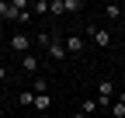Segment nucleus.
<instances>
[{
    "mask_svg": "<svg viewBox=\"0 0 125 118\" xmlns=\"http://www.w3.org/2000/svg\"><path fill=\"white\" fill-rule=\"evenodd\" d=\"M87 35H90V42H94V45H97V49H108V45H111V31H108V28H97V24H87Z\"/></svg>",
    "mask_w": 125,
    "mask_h": 118,
    "instance_id": "f257e3e1",
    "label": "nucleus"
},
{
    "mask_svg": "<svg viewBox=\"0 0 125 118\" xmlns=\"http://www.w3.org/2000/svg\"><path fill=\"white\" fill-rule=\"evenodd\" d=\"M7 18L18 21V24H24L31 18V4H28V0H10V14H7Z\"/></svg>",
    "mask_w": 125,
    "mask_h": 118,
    "instance_id": "f03ea898",
    "label": "nucleus"
},
{
    "mask_svg": "<svg viewBox=\"0 0 125 118\" xmlns=\"http://www.w3.org/2000/svg\"><path fill=\"white\" fill-rule=\"evenodd\" d=\"M111 101H115V83L111 80H101L97 83V104L101 108H111Z\"/></svg>",
    "mask_w": 125,
    "mask_h": 118,
    "instance_id": "7ed1b4c3",
    "label": "nucleus"
},
{
    "mask_svg": "<svg viewBox=\"0 0 125 118\" xmlns=\"http://www.w3.org/2000/svg\"><path fill=\"white\" fill-rule=\"evenodd\" d=\"M10 49L18 52V56H28V49H31V38H28L24 31H18V35H10Z\"/></svg>",
    "mask_w": 125,
    "mask_h": 118,
    "instance_id": "20e7f679",
    "label": "nucleus"
},
{
    "mask_svg": "<svg viewBox=\"0 0 125 118\" xmlns=\"http://www.w3.org/2000/svg\"><path fill=\"white\" fill-rule=\"evenodd\" d=\"M66 56H70V52H66V42H59V38H56L52 45H49V59H56V63H62Z\"/></svg>",
    "mask_w": 125,
    "mask_h": 118,
    "instance_id": "39448f33",
    "label": "nucleus"
},
{
    "mask_svg": "<svg viewBox=\"0 0 125 118\" xmlns=\"http://www.w3.org/2000/svg\"><path fill=\"white\" fill-rule=\"evenodd\" d=\"M21 69H24V73H38V69H42V63H38V56H35V52H28V56H21Z\"/></svg>",
    "mask_w": 125,
    "mask_h": 118,
    "instance_id": "423d86ee",
    "label": "nucleus"
},
{
    "mask_svg": "<svg viewBox=\"0 0 125 118\" xmlns=\"http://www.w3.org/2000/svg\"><path fill=\"white\" fill-rule=\"evenodd\" d=\"M83 49H87V42H83L80 35H70V38H66V52H73V56H80Z\"/></svg>",
    "mask_w": 125,
    "mask_h": 118,
    "instance_id": "0eeeda50",
    "label": "nucleus"
},
{
    "mask_svg": "<svg viewBox=\"0 0 125 118\" xmlns=\"http://www.w3.org/2000/svg\"><path fill=\"white\" fill-rule=\"evenodd\" d=\"M108 111H111V118H125V94H118V97L111 101V108H108Z\"/></svg>",
    "mask_w": 125,
    "mask_h": 118,
    "instance_id": "6e6552de",
    "label": "nucleus"
},
{
    "mask_svg": "<svg viewBox=\"0 0 125 118\" xmlns=\"http://www.w3.org/2000/svg\"><path fill=\"white\" fill-rule=\"evenodd\" d=\"M52 42H56V35H49V31H38V35H35V45H38V49H45V52H49Z\"/></svg>",
    "mask_w": 125,
    "mask_h": 118,
    "instance_id": "1a4fd4ad",
    "label": "nucleus"
},
{
    "mask_svg": "<svg viewBox=\"0 0 125 118\" xmlns=\"http://www.w3.org/2000/svg\"><path fill=\"white\" fill-rule=\"evenodd\" d=\"M28 104L35 108V90H21L18 94V108H28Z\"/></svg>",
    "mask_w": 125,
    "mask_h": 118,
    "instance_id": "9d476101",
    "label": "nucleus"
},
{
    "mask_svg": "<svg viewBox=\"0 0 125 118\" xmlns=\"http://www.w3.org/2000/svg\"><path fill=\"white\" fill-rule=\"evenodd\" d=\"M35 108H38V111H49V108H52V97H49V94H35Z\"/></svg>",
    "mask_w": 125,
    "mask_h": 118,
    "instance_id": "9b49d317",
    "label": "nucleus"
},
{
    "mask_svg": "<svg viewBox=\"0 0 125 118\" xmlns=\"http://www.w3.org/2000/svg\"><path fill=\"white\" fill-rule=\"evenodd\" d=\"M97 108H101V104H97V97H87V101H83V104H80V111H83L87 118H90L94 111H97Z\"/></svg>",
    "mask_w": 125,
    "mask_h": 118,
    "instance_id": "f8f14e48",
    "label": "nucleus"
},
{
    "mask_svg": "<svg viewBox=\"0 0 125 118\" xmlns=\"http://www.w3.org/2000/svg\"><path fill=\"white\" fill-rule=\"evenodd\" d=\"M31 90H35V94H45V90H49V80H45V77H35V87H31Z\"/></svg>",
    "mask_w": 125,
    "mask_h": 118,
    "instance_id": "ddd939ff",
    "label": "nucleus"
},
{
    "mask_svg": "<svg viewBox=\"0 0 125 118\" xmlns=\"http://www.w3.org/2000/svg\"><path fill=\"white\" fill-rule=\"evenodd\" d=\"M49 14H66V0H52V4H49Z\"/></svg>",
    "mask_w": 125,
    "mask_h": 118,
    "instance_id": "4468645a",
    "label": "nucleus"
},
{
    "mask_svg": "<svg viewBox=\"0 0 125 118\" xmlns=\"http://www.w3.org/2000/svg\"><path fill=\"white\" fill-rule=\"evenodd\" d=\"M31 14H49V4H45V0H35V4H31Z\"/></svg>",
    "mask_w": 125,
    "mask_h": 118,
    "instance_id": "2eb2a0df",
    "label": "nucleus"
},
{
    "mask_svg": "<svg viewBox=\"0 0 125 118\" xmlns=\"http://www.w3.org/2000/svg\"><path fill=\"white\" fill-rule=\"evenodd\" d=\"M104 14L115 21V18H122V7H118V4H108V7H104Z\"/></svg>",
    "mask_w": 125,
    "mask_h": 118,
    "instance_id": "dca6fc26",
    "label": "nucleus"
},
{
    "mask_svg": "<svg viewBox=\"0 0 125 118\" xmlns=\"http://www.w3.org/2000/svg\"><path fill=\"white\" fill-rule=\"evenodd\" d=\"M10 14V0H0V18H7Z\"/></svg>",
    "mask_w": 125,
    "mask_h": 118,
    "instance_id": "f3484780",
    "label": "nucleus"
},
{
    "mask_svg": "<svg viewBox=\"0 0 125 118\" xmlns=\"http://www.w3.org/2000/svg\"><path fill=\"white\" fill-rule=\"evenodd\" d=\"M7 80V66H0V83H4Z\"/></svg>",
    "mask_w": 125,
    "mask_h": 118,
    "instance_id": "a211bd4d",
    "label": "nucleus"
},
{
    "mask_svg": "<svg viewBox=\"0 0 125 118\" xmlns=\"http://www.w3.org/2000/svg\"><path fill=\"white\" fill-rule=\"evenodd\" d=\"M73 118H87V115H83V111H80V115H73Z\"/></svg>",
    "mask_w": 125,
    "mask_h": 118,
    "instance_id": "6ab92c4d",
    "label": "nucleus"
},
{
    "mask_svg": "<svg viewBox=\"0 0 125 118\" xmlns=\"http://www.w3.org/2000/svg\"><path fill=\"white\" fill-rule=\"evenodd\" d=\"M122 59H125V52H122Z\"/></svg>",
    "mask_w": 125,
    "mask_h": 118,
    "instance_id": "aec40b11",
    "label": "nucleus"
},
{
    "mask_svg": "<svg viewBox=\"0 0 125 118\" xmlns=\"http://www.w3.org/2000/svg\"><path fill=\"white\" fill-rule=\"evenodd\" d=\"M0 118H4V115H0Z\"/></svg>",
    "mask_w": 125,
    "mask_h": 118,
    "instance_id": "412c9836",
    "label": "nucleus"
}]
</instances>
